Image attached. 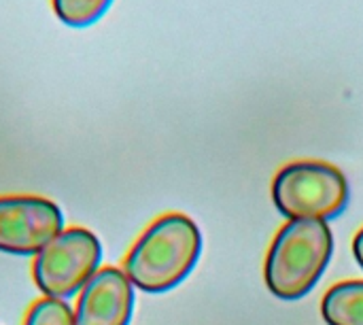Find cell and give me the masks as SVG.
<instances>
[{
	"label": "cell",
	"mask_w": 363,
	"mask_h": 325,
	"mask_svg": "<svg viewBox=\"0 0 363 325\" xmlns=\"http://www.w3.org/2000/svg\"><path fill=\"white\" fill-rule=\"evenodd\" d=\"M23 325H74V311L64 300L43 298L28 311Z\"/></svg>",
	"instance_id": "9"
},
{
	"label": "cell",
	"mask_w": 363,
	"mask_h": 325,
	"mask_svg": "<svg viewBox=\"0 0 363 325\" xmlns=\"http://www.w3.org/2000/svg\"><path fill=\"white\" fill-rule=\"evenodd\" d=\"M353 253H355V260L359 262V266L363 268V228L353 238Z\"/></svg>",
	"instance_id": "10"
},
{
	"label": "cell",
	"mask_w": 363,
	"mask_h": 325,
	"mask_svg": "<svg viewBox=\"0 0 363 325\" xmlns=\"http://www.w3.org/2000/svg\"><path fill=\"white\" fill-rule=\"evenodd\" d=\"M134 285L121 268H100L81 290L74 325H130L134 315Z\"/></svg>",
	"instance_id": "6"
},
{
	"label": "cell",
	"mask_w": 363,
	"mask_h": 325,
	"mask_svg": "<svg viewBox=\"0 0 363 325\" xmlns=\"http://www.w3.org/2000/svg\"><path fill=\"white\" fill-rule=\"evenodd\" d=\"M334 236L323 219H289L266 255V285L285 302L304 298L325 272Z\"/></svg>",
	"instance_id": "2"
},
{
	"label": "cell",
	"mask_w": 363,
	"mask_h": 325,
	"mask_svg": "<svg viewBox=\"0 0 363 325\" xmlns=\"http://www.w3.org/2000/svg\"><path fill=\"white\" fill-rule=\"evenodd\" d=\"M272 198L287 219H334L349 204V181L340 168L319 160L283 166L272 181Z\"/></svg>",
	"instance_id": "3"
},
{
	"label": "cell",
	"mask_w": 363,
	"mask_h": 325,
	"mask_svg": "<svg viewBox=\"0 0 363 325\" xmlns=\"http://www.w3.org/2000/svg\"><path fill=\"white\" fill-rule=\"evenodd\" d=\"M321 313L328 325H363V281H342L330 287Z\"/></svg>",
	"instance_id": "7"
},
{
	"label": "cell",
	"mask_w": 363,
	"mask_h": 325,
	"mask_svg": "<svg viewBox=\"0 0 363 325\" xmlns=\"http://www.w3.org/2000/svg\"><path fill=\"white\" fill-rule=\"evenodd\" d=\"M64 230L62 209L43 196H0V251L36 255Z\"/></svg>",
	"instance_id": "5"
},
{
	"label": "cell",
	"mask_w": 363,
	"mask_h": 325,
	"mask_svg": "<svg viewBox=\"0 0 363 325\" xmlns=\"http://www.w3.org/2000/svg\"><path fill=\"white\" fill-rule=\"evenodd\" d=\"M53 15L68 28L83 30L98 23L115 0H49Z\"/></svg>",
	"instance_id": "8"
},
{
	"label": "cell",
	"mask_w": 363,
	"mask_h": 325,
	"mask_svg": "<svg viewBox=\"0 0 363 325\" xmlns=\"http://www.w3.org/2000/svg\"><path fill=\"white\" fill-rule=\"evenodd\" d=\"M200 251L202 234L194 219L183 213H168L138 236L123 262V272L140 292L164 294L191 275Z\"/></svg>",
	"instance_id": "1"
},
{
	"label": "cell",
	"mask_w": 363,
	"mask_h": 325,
	"mask_svg": "<svg viewBox=\"0 0 363 325\" xmlns=\"http://www.w3.org/2000/svg\"><path fill=\"white\" fill-rule=\"evenodd\" d=\"M102 243L87 228H64L34 255V283L45 298L68 302L100 270Z\"/></svg>",
	"instance_id": "4"
}]
</instances>
